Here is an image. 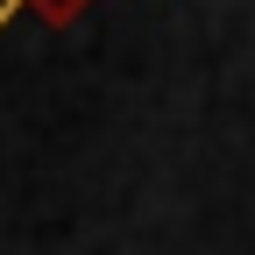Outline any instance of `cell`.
I'll use <instances>...</instances> for the list:
<instances>
[{"label": "cell", "mask_w": 255, "mask_h": 255, "mask_svg": "<svg viewBox=\"0 0 255 255\" xmlns=\"http://www.w3.org/2000/svg\"><path fill=\"white\" fill-rule=\"evenodd\" d=\"M50 7H57V14H64V7H78V0H50Z\"/></svg>", "instance_id": "6da1fadb"}]
</instances>
